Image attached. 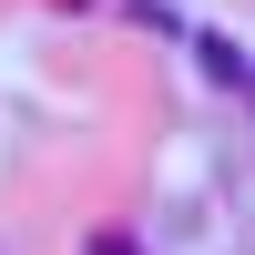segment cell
I'll return each instance as SVG.
<instances>
[{
  "label": "cell",
  "mask_w": 255,
  "mask_h": 255,
  "mask_svg": "<svg viewBox=\"0 0 255 255\" xmlns=\"http://www.w3.org/2000/svg\"><path fill=\"white\" fill-rule=\"evenodd\" d=\"M194 61H204V82H245V51L225 31H194Z\"/></svg>",
  "instance_id": "1"
}]
</instances>
